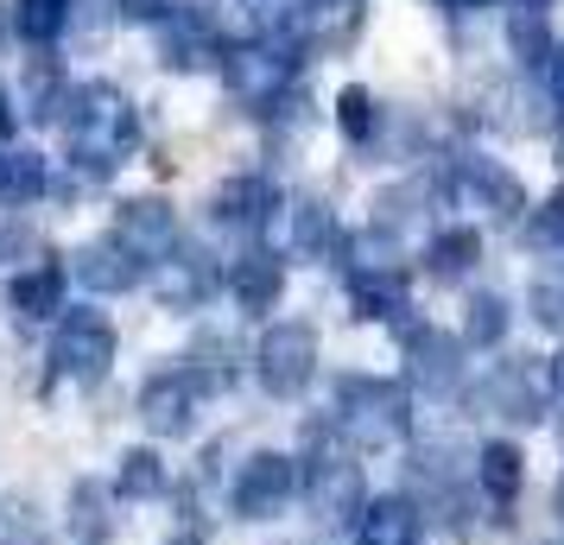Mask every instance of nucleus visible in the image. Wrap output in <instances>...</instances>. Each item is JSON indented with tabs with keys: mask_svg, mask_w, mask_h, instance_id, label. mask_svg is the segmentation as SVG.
<instances>
[{
	"mask_svg": "<svg viewBox=\"0 0 564 545\" xmlns=\"http://www.w3.org/2000/svg\"><path fill=\"white\" fill-rule=\"evenodd\" d=\"M7 26H13V13H7V0H0V32H7Z\"/></svg>",
	"mask_w": 564,
	"mask_h": 545,
	"instance_id": "nucleus-33",
	"label": "nucleus"
},
{
	"mask_svg": "<svg viewBox=\"0 0 564 545\" xmlns=\"http://www.w3.org/2000/svg\"><path fill=\"white\" fill-rule=\"evenodd\" d=\"M229 286H235V298H241V312H267V305L280 298V266H273V260H241Z\"/></svg>",
	"mask_w": 564,
	"mask_h": 545,
	"instance_id": "nucleus-21",
	"label": "nucleus"
},
{
	"mask_svg": "<svg viewBox=\"0 0 564 545\" xmlns=\"http://www.w3.org/2000/svg\"><path fill=\"white\" fill-rule=\"evenodd\" d=\"M356 305H361V317H387L393 305H400V280H387V273H356Z\"/></svg>",
	"mask_w": 564,
	"mask_h": 545,
	"instance_id": "nucleus-23",
	"label": "nucleus"
},
{
	"mask_svg": "<svg viewBox=\"0 0 564 545\" xmlns=\"http://www.w3.org/2000/svg\"><path fill=\"white\" fill-rule=\"evenodd\" d=\"M336 432L356 450H393L412 432L406 388L375 381V374H343L336 381Z\"/></svg>",
	"mask_w": 564,
	"mask_h": 545,
	"instance_id": "nucleus-3",
	"label": "nucleus"
},
{
	"mask_svg": "<svg viewBox=\"0 0 564 545\" xmlns=\"http://www.w3.org/2000/svg\"><path fill=\"white\" fill-rule=\"evenodd\" d=\"M52 190V172L39 153H0V204H39Z\"/></svg>",
	"mask_w": 564,
	"mask_h": 545,
	"instance_id": "nucleus-16",
	"label": "nucleus"
},
{
	"mask_svg": "<svg viewBox=\"0 0 564 545\" xmlns=\"http://www.w3.org/2000/svg\"><path fill=\"white\" fill-rule=\"evenodd\" d=\"M412 356H419V381H432V388H451V342L419 337V342H412Z\"/></svg>",
	"mask_w": 564,
	"mask_h": 545,
	"instance_id": "nucleus-24",
	"label": "nucleus"
},
{
	"mask_svg": "<svg viewBox=\"0 0 564 545\" xmlns=\"http://www.w3.org/2000/svg\"><path fill=\"white\" fill-rule=\"evenodd\" d=\"M7 133H13V96L0 89V140H7Z\"/></svg>",
	"mask_w": 564,
	"mask_h": 545,
	"instance_id": "nucleus-31",
	"label": "nucleus"
},
{
	"mask_svg": "<svg viewBox=\"0 0 564 545\" xmlns=\"http://www.w3.org/2000/svg\"><path fill=\"white\" fill-rule=\"evenodd\" d=\"M77 280L89 292H102V298H115V292H133L140 280H147V266L115 241V235H102V241H89L77 254Z\"/></svg>",
	"mask_w": 564,
	"mask_h": 545,
	"instance_id": "nucleus-11",
	"label": "nucleus"
},
{
	"mask_svg": "<svg viewBox=\"0 0 564 545\" xmlns=\"http://www.w3.org/2000/svg\"><path fill=\"white\" fill-rule=\"evenodd\" d=\"M292 494H299V464L285 450H254L248 464L235 469L229 508H235V520H273L292 508Z\"/></svg>",
	"mask_w": 564,
	"mask_h": 545,
	"instance_id": "nucleus-7",
	"label": "nucleus"
},
{
	"mask_svg": "<svg viewBox=\"0 0 564 545\" xmlns=\"http://www.w3.org/2000/svg\"><path fill=\"white\" fill-rule=\"evenodd\" d=\"M254 374L273 400H299L311 388V374H317V337H311V324H273L254 349Z\"/></svg>",
	"mask_w": 564,
	"mask_h": 545,
	"instance_id": "nucleus-6",
	"label": "nucleus"
},
{
	"mask_svg": "<svg viewBox=\"0 0 564 545\" xmlns=\"http://www.w3.org/2000/svg\"><path fill=\"white\" fill-rule=\"evenodd\" d=\"M7 305H13L20 324H52V312H64V266L57 260H39L26 273H13Z\"/></svg>",
	"mask_w": 564,
	"mask_h": 545,
	"instance_id": "nucleus-12",
	"label": "nucleus"
},
{
	"mask_svg": "<svg viewBox=\"0 0 564 545\" xmlns=\"http://www.w3.org/2000/svg\"><path fill=\"white\" fill-rule=\"evenodd\" d=\"M165 489H172V469H165V457H159L153 444L121 450V464H115V494L121 501H159Z\"/></svg>",
	"mask_w": 564,
	"mask_h": 545,
	"instance_id": "nucleus-14",
	"label": "nucleus"
},
{
	"mask_svg": "<svg viewBox=\"0 0 564 545\" xmlns=\"http://www.w3.org/2000/svg\"><path fill=\"white\" fill-rule=\"evenodd\" d=\"M70 26V0H13V32L26 45H52Z\"/></svg>",
	"mask_w": 564,
	"mask_h": 545,
	"instance_id": "nucleus-18",
	"label": "nucleus"
},
{
	"mask_svg": "<svg viewBox=\"0 0 564 545\" xmlns=\"http://www.w3.org/2000/svg\"><path fill=\"white\" fill-rule=\"evenodd\" d=\"M476 489H482L495 508H513L520 489H527V457H520L508 438L482 444V450H476Z\"/></svg>",
	"mask_w": 564,
	"mask_h": 545,
	"instance_id": "nucleus-13",
	"label": "nucleus"
},
{
	"mask_svg": "<svg viewBox=\"0 0 564 545\" xmlns=\"http://www.w3.org/2000/svg\"><path fill=\"white\" fill-rule=\"evenodd\" d=\"M45 539H52V526L26 494H0V545H45Z\"/></svg>",
	"mask_w": 564,
	"mask_h": 545,
	"instance_id": "nucleus-20",
	"label": "nucleus"
},
{
	"mask_svg": "<svg viewBox=\"0 0 564 545\" xmlns=\"http://www.w3.org/2000/svg\"><path fill=\"white\" fill-rule=\"evenodd\" d=\"M209 292H216V260L204 248H172L153 260V298L165 312H197L209 305Z\"/></svg>",
	"mask_w": 564,
	"mask_h": 545,
	"instance_id": "nucleus-8",
	"label": "nucleus"
},
{
	"mask_svg": "<svg viewBox=\"0 0 564 545\" xmlns=\"http://www.w3.org/2000/svg\"><path fill=\"white\" fill-rule=\"evenodd\" d=\"M26 102H32V121H64V108H70V89H64V64L57 57H32L26 64Z\"/></svg>",
	"mask_w": 564,
	"mask_h": 545,
	"instance_id": "nucleus-15",
	"label": "nucleus"
},
{
	"mask_svg": "<svg viewBox=\"0 0 564 545\" xmlns=\"http://www.w3.org/2000/svg\"><path fill=\"white\" fill-rule=\"evenodd\" d=\"M552 545H564V539H552Z\"/></svg>",
	"mask_w": 564,
	"mask_h": 545,
	"instance_id": "nucleus-34",
	"label": "nucleus"
},
{
	"mask_svg": "<svg viewBox=\"0 0 564 545\" xmlns=\"http://www.w3.org/2000/svg\"><path fill=\"white\" fill-rule=\"evenodd\" d=\"M216 393L204 368L191 362H172L147 374V388H140V418H147V432L153 438H191L197 432V418H204V400Z\"/></svg>",
	"mask_w": 564,
	"mask_h": 545,
	"instance_id": "nucleus-5",
	"label": "nucleus"
},
{
	"mask_svg": "<svg viewBox=\"0 0 564 545\" xmlns=\"http://www.w3.org/2000/svg\"><path fill=\"white\" fill-rule=\"evenodd\" d=\"M469 254H476V241H469V235H444V241L432 248V266H437V273H463Z\"/></svg>",
	"mask_w": 564,
	"mask_h": 545,
	"instance_id": "nucleus-26",
	"label": "nucleus"
},
{
	"mask_svg": "<svg viewBox=\"0 0 564 545\" xmlns=\"http://www.w3.org/2000/svg\"><path fill=\"white\" fill-rule=\"evenodd\" d=\"M115 241L147 266V260L178 248V216H172L165 197H133V204H121V216H115Z\"/></svg>",
	"mask_w": 564,
	"mask_h": 545,
	"instance_id": "nucleus-9",
	"label": "nucleus"
},
{
	"mask_svg": "<svg viewBox=\"0 0 564 545\" xmlns=\"http://www.w3.org/2000/svg\"><path fill=\"white\" fill-rule=\"evenodd\" d=\"M425 533V514L412 494H375L356 520V545H419Z\"/></svg>",
	"mask_w": 564,
	"mask_h": 545,
	"instance_id": "nucleus-10",
	"label": "nucleus"
},
{
	"mask_svg": "<svg viewBox=\"0 0 564 545\" xmlns=\"http://www.w3.org/2000/svg\"><path fill=\"white\" fill-rule=\"evenodd\" d=\"M165 545H209V539H204V533H172Z\"/></svg>",
	"mask_w": 564,
	"mask_h": 545,
	"instance_id": "nucleus-32",
	"label": "nucleus"
},
{
	"mask_svg": "<svg viewBox=\"0 0 564 545\" xmlns=\"http://www.w3.org/2000/svg\"><path fill=\"white\" fill-rule=\"evenodd\" d=\"M285 7H292V0H248V13H254L260 26H280V20H285Z\"/></svg>",
	"mask_w": 564,
	"mask_h": 545,
	"instance_id": "nucleus-29",
	"label": "nucleus"
},
{
	"mask_svg": "<svg viewBox=\"0 0 564 545\" xmlns=\"http://www.w3.org/2000/svg\"><path fill=\"white\" fill-rule=\"evenodd\" d=\"M267 204H273V190L260 178H235L216 190V222H229V229H254L267 222Z\"/></svg>",
	"mask_w": 564,
	"mask_h": 545,
	"instance_id": "nucleus-17",
	"label": "nucleus"
},
{
	"mask_svg": "<svg viewBox=\"0 0 564 545\" xmlns=\"http://www.w3.org/2000/svg\"><path fill=\"white\" fill-rule=\"evenodd\" d=\"M70 539L77 545L108 539V494H102V482H77V489H70Z\"/></svg>",
	"mask_w": 564,
	"mask_h": 545,
	"instance_id": "nucleus-19",
	"label": "nucleus"
},
{
	"mask_svg": "<svg viewBox=\"0 0 564 545\" xmlns=\"http://www.w3.org/2000/svg\"><path fill=\"white\" fill-rule=\"evenodd\" d=\"M121 13H133V20H165V0H121Z\"/></svg>",
	"mask_w": 564,
	"mask_h": 545,
	"instance_id": "nucleus-30",
	"label": "nucleus"
},
{
	"mask_svg": "<svg viewBox=\"0 0 564 545\" xmlns=\"http://www.w3.org/2000/svg\"><path fill=\"white\" fill-rule=\"evenodd\" d=\"M229 83L241 89V96H267V89L280 83V64H267V57H254V52H235L229 57Z\"/></svg>",
	"mask_w": 564,
	"mask_h": 545,
	"instance_id": "nucleus-22",
	"label": "nucleus"
},
{
	"mask_svg": "<svg viewBox=\"0 0 564 545\" xmlns=\"http://www.w3.org/2000/svg\"><path fill=\"white\" fill-rule=\"evenodd\" d=\"M501 324H508V317H501V305H495V298H482V305L469 312V342H495V337H501Z\"/></svg>",
	"mask_w": 564,
	"mask_h": 545,
	"instance_id": "nucleus-27",
	"label": "nucleus"
},
{
	"mask_svg": "<svg viewBox=\"0 0 564 545\" xmlns=\"http://www.w3.org/2000/svg\"><path fill=\"white\" fill-rule=\"evenodd\" d=\"M165 64H172V70L204 64V32L197 26H165Z\"/></svg>",
	"mask_w": 564,
	"mask_h": 545,
	"instance_id": "nucleus-25",
	"label": "nucleus"
},
{
	"mask_svg": "<svg viewBox=\"0 0 564 545\" xmlns=\"http://www.w3.org/2000/svg\"><path fill=\"white\" fill-rule=\"evenodd\" d=\"M64 133H70V159H77L83 172L89 178H108L140 146V115H133V102L115 83H89L64 108Z\"/></svg>",
	"mask_w": 564,
	"mask_h": 545,
	"instance_id": "nucleus-1",
	"label": "nucleus"
},
{
	"mask_svg": "<svg viewBox=\"0 0 564 545\" xmlns=\"http://www.w3.org/2000/svg\"><path fill=\"white\" fill-rule=\"evenodd\" d=\"M343 128L368 133V96H361V89H349V96H343Z\"/></svg>",
	"mask_w": 564,
	"mask_h": 545,
	"instance_id": "nucleus-28",
	"label": "nucleus"
},
{
	"mask_svg": "<svg viewBox=\"0 0 564 545\" xmlns=\"http://www.w3.org/2000/svg\"><path fill=\"white\" fill-rule=\"evenodd\" d=\"M115 349H121V337H115V324H108V312H96V305H77V312L57 317L52 330V356H45V381H77V388H96V381H108V368H115Z\"/></svg>",
	"mask_w": 564,
	"mask_h": 545,
	"instance_id": "nucleus-4",
	"label": "nucleus"
},
{
	"mask_svg": "<svg viewBox=\"0 0 564 545\" xmlns=\"http://www.w3.org/2000/svg\"><path fill=\"white\" fill-rule=\"evenodd\" d=\"M299 494L311 501V514L324 520V526H356L361 508H368L361 464L349 450H336V425H311L305 464H299Z\"/></svg>",
	"mask_w": 564,
	"mask_h": 545,
	"instance_id": "nucleus-2",
	"label": "nucleus"
}]
</instances>
